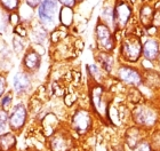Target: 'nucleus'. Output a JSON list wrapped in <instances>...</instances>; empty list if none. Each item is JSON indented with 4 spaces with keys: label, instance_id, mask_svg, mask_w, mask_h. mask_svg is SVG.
Returning <instances> with one entry per match:
<instances>
[{
    "label": "nucleus",
    "instance_id": "5",
    "mask_svg": "<svg viewBox=\"0 0 160 151\" xmlns=\"http://www.w3.org/2000/svg\"><path fill=\"white\" fill-rule=\"evenodd\" d=\"M90 105L97 117L108 120V112L110 108V100L108 98V92L102 84H94L89 91Z\"/></svg>",
    "mask_w": 160,
    "mask_h": 151
},
{
    "label": "nucleus",
    "instance_id": "15",
    "mask_svg": "<svg viewBox=\"0 0 160 151\" xmlns=\"http://www.w3.org/2000/svg\"><path fill=\"white\" fill-rule=\"evenodd\" d=\"M142 56L149 62L158 61L160 56V41L157 38L149 37L143 43V49H142Z\"/></svg>",
    "mask_w": 160,
    "mask_h": 151
},
{
    "label": "nucleus",
    "instance_id": "9",
    "mask_svg": "<svg viewBox=\"0 0 160 151\" xmlns=\"http://www.w3.org/2000/svg\"><path fill=\"white\" fill-rule=\"evenodd\" d=\"M116 77L120 83L130 87H138L144 81L141 71L128 64H120L116 70Z\"/></svg>",
    "mask_w": 160,
    "mask_h": 151
},
{
    "label": "nucleus",
    "instance_id": "10",
    "mask_svg": "<svg viewBox=\"0 0 160 151\" xmlns=\"http://www.w3.org/2000/svg\"><path fill=\"white\" fill-rule=\"evenodd\" d=\"M93 114L86 109H77L71 117V128L77 134L86 135L93 127Z\"/></svg>",
    "mask_w": 160,
    "mask_h": 151
},
{
    "label": "nucleus",
    "instance_id": "11",
    "mask_svg": "<svg viewBox=\"0 0 160 151\" xmlns=\"http://www.w3.org/2000/svg\"><path fill=\"white\" fill-rule=\"evenodd\" d=\"M132 118L137 125L149 127V126H153L156 124L158 114L157 111L150 105L137 103V105L132 111Z\"/></svg>",
    "mask_w": 160,
    "mask_h": 151
},
{
    "label": "nucleus",
    "instance_id": "25",
    "mask_svg": "<svg viewBox=\"0 0 160 151\" xmlns=\"http://www.w3.org/2000/svg\"><path fill=\"white\" fill-rule=\"evenodd\" d=\"M14 98H15V94L12 89L7 91L3 96L0 98V109H2L3 111L9 112V110L14 105Z\"/></svg>",
    "mask_w": 160,
    "mask_h": 151
},
{
    "label": "nucleus",
    "instance_id": "29",
    "mask_svg": "<svg viewBox=\"0 0 160 151\" xmlns=\"http://www.w3.org/2000/svg\"><path fill=\"white\" fill-rule=\"evenodd\" d=\"M60 3L61 6H68V7H72V8H76L77 9L78 3L77 0H57Z\"/></svg>",
    "mask_w": 160,
    "mask_h": 151
},
{
    "label": "nucleus",
    "instance_id": "8",
    "mask_svg": "<svg viewBox=\"0 0 160 151\" xmlns=\"http://www.w3.org/2000/svg\"><path fill=\"white\" fill-rule=\"evenodd\" d=\"M33 87V76L24 70H18L12 78V91L15 96L24 98L27 96Z\"/></svg>",
    "mask_w": 160,
    "mask_h": 151
},
{
    "label": "nucleus",
    "instance_id": "7",
    "mask_svg": "<svg viewBox=\"0 0 160 151\" xmlns=\"http://www.w3.org/2000/svg\"><path fill=\"white\" fill-rule=\"evenodd\" d=\"M40 47L41 46L30 45L21 58V69L31 73L32 76H34L40 70L42 64V53L39 52Z\"/></svg>",
    "mask_w": 160,
    "mask_h": 151
},
{
    "label": "nucleus",
    "instance_id": "34",
    "mask_svg": "<svg viewBox=\"0 0 160 151\" xmlns=\"http://www.w3.org/2000/svg\"><path fill=\"white\" fill-rule=\"evenodd\" d=\"M158 60H160V56H159V58H158Z\"/></svg>",
    "mask_w": 160,
    "mask_h": 151
},
{
    "label": "nucleus",
    "instance_id": "28",
    "mask_svg": "<svg viewBox=\"0 0 160 151\" xmlns=\"http://www.w3.org/2000/svg\"><path fill=\"white\" fill-rule=\"evenodd\" d=\"M8 91V81H7L6 74L0 72V98H2L3 94Z\"/></svg>",
    "mask_w": 160,
    "mask_h": 151
},
{
    "label": "nucleus",
    "instance_id": "6",
    "mask_svg": "<svg viewBox=\"0 0 160 151\" xmlns=\"http://www.w3.org/2000/svg\"><path fill=\"white\" fill-rule=\"evenodd\" d=\"M29 119V109L24 102H16L14 103L13 108L8 112V127L9 131L17 134L21 133L22 129Z\"/></svg>",
    "mask_w": 160,
    "mask_h": 151
},
{
    "label": "nucleus",
    "instance_id": "32",
    "mask_svg": "<svg viewBox=\"0 0 160 151\" xmlns=\"http://www.w3.org/2000/svg\"><path fill=\"white\" fill-rule=\"evenodd\" d=\"M85 1H86V0H77V3H78V6H79V5H82V3H85Z\"/></svg>",
    "mask_w": 160,
    "mask_h": 151
},
{
    "label": "nucleus",
    "instance_id": "31",
    "mask_svg": "<svg viewBox=\"0 0 160 151\" xmlns=\"http://www.w3.org/2000/svg\"><path fill=\"white\" fill-rule=\"evenodd\" d=\"M22 1H23V3L28 5L29 7H31V8L36 9V8L38 7V5H39L42 0H22Z\"/></svg>",
    "mask_w": 160,
    "mask_h": 151
},
{
    "label": "nucleus",
    "instance_id": "14",
    "mask_svg": "<svg viewBox=\"0 0 160 151\" xmlns=\"http://www.w3.org/2000/svg\"><path fill=\"white\" fill-rule=\"evenodd\" d=\"M49 148L52 151H70L72 148V138L67 132H55L49 138Z\"/></svg>",
    "mask_w": 160,
    "mask_h": 151
},
{
    "label": "nucleus",
    "instance_id": "24",
    "mask_svg": "<svg viewBox=\"0 0 160 151\" xmlns=\"http://www.w3.org/2000/svg\"><path fill=\"white\" fill-rule=\"evenodd\" d=\"M126 141L130 148L135 149L138 143L141 142V131L138 128H128L126 132Z\"/></svg>",
    "mask_w": 160,
    "mask_h": 151
},
{
    "label": "nucleus",
    "instance_id": "33",
    "mask_svg": "<svg viewBox=\"0 0 160 151\" xmlns=\"http://www.w3.org/2000/svg\"><path fill=\"white\" fill-rule=\"evenodd\" d=\"M147 1H153V0H141L140 3H147Z\"/></svg>",
    "mask_w": 160,
    "mask_h": 151
},
{
    "label": "nucleus",
    "instance_id": "17",
    "mask_svg": "<svg viewBox=\"0 0 160 151\" xmlns=\"http://www.w3.org/2000/svg\"><path fill=\"white\" fill-rule=\"evenodd\" d=\"M76 8L68 6H61L60 13H58V22H60V27L64 29H71L73 27L74 21H76Z\"/></svg>",
    "mask_w": 160,
    "mask_h": 151
},
{
    "label": "nucleus",
    "instance_id": "2",
    "mask_svg": "<svg viewBox=\"0 0 160 151\" xmlns=\"http://www.w3.org/2000/svg\"><path fill=\"white\" fill-rule=\"evenodd\" d=\"M143 43L142 37L133 32H125L119 46V54L121 60L127 63H136L142 56Z\"/></svg>",
    "mask_w": 160,
    "mask_h": 151
},
{
    "label": "nucleus",
    "instance_id": "26",
    "mask_svg": "<svg viewBox=\"0 0 160 151\" xmlns=\"http://www.w3.org/2000/svg\"><path fill=\"white\" fill-rule=\"evenodd\" d=\"M22 3H23L22 0H0V7L2 9L7 10L8 13L18 12Z\"/></svg>",
    "mask_w": 160,
    "mask_h": 151
},
{
    "label": "nucleus",
    "instance_id": "22",
    "mask_svg": "<svg viewBox=\"0 0 160 151\" xmlns=\"http://www.w3.org/2000/svg\"><path fill=\"white\" fill-rule=\"evenodd\" d=\"M18 14L21 16V22L30 27V24L36 20V9L29 7L25 3H22V6L18 9Z\"/></svg>",
    "mask_w": 160,
    "mask_h": 151
},
{
    "label": "nucleus",
    "instance_id": "23",
    "mask_svg": "<svg viewBox=\"0 0 160 151\" xmlns=\"http://www.w3.org/2000/svg\"><path fill=\"white\" fill-rule=\"evenodd\" d=\"M86 70H87L88 76H89V78H92V80L94 81V84H102L103 78H104L103 73H105V72L101 69L98 64L97 63L87 64Z\"/></svg>",
    "mask_w": 160,
    "mask_h": 151
},
{
    "label": "nucleus",
    "instance_id": "18",
    "mask_svg": "<svg viewBox=\"0 0 160 151\" xmlns=\"http://www.w3.org/2000/svg\"><path fill=\"white\" fill-rule=\"evenodd\" d=\"M113 1L114 0H104L103 5L101 7L100 15H98V20H101L103 23L113 30L114 21H113Z\"/></svg>",
    "mask_w": 160,
    "mask_h": 151
},
{
    "label": "nucleus",
    "instance_id": "13",
    "mask_svg": "<svg viewBox=\"0 0 160 151\" xmlns=\"http://www.w3.org/2000/svg\"><path fill=\"white\" fill-rule=\"evenodd\" d=\"M154 13H156L154 1H147V3H140L138 9H137V21H138V24L145 31H148L152 27Z\"/></svg>",
    "mask_w": 160,
    "mask_h": 151
},
{
    "label": "nucleus",
    "instance_id": "21",
    "mask_svg": "<svg viewBox=\"0 0 160 151\" xmlns=\"http://www.w3.org/2000/svg\"><path fill=\"white\" fill-rule=\"evenodd\" d=\"M13 27L10 24V13L0 7V37H5L12 32Z\"/></svg>",
    "mask_w": 160,
    "mask_h": 151
},
{
    "label": "nucleus",
    "instance_id": "4",
    "mask_svg": "<svg viewBox=\"0 0 160 151\" xmlns=\"http://www.w3.org/2000/svg\"><path fill=\"white\" fill-rule=\"evenodd\" d=\"M94 38H95V45L97 50L113 53L114 49L117 48L118 39L114 31L98 18L94 28Z\"/></svg>",
    "mask_w": 160,
    "mask_h": 151
},
{
    "label": "nucleus",
    "instance_id": "1",
    "mask_svg": "<svg viewBox=\"0 0 160 151\" xmlns=\"http://www.w3.org/2000/svg\"><path fill=\"white\" fill-rule=\"evenodd\" d=\"M61 5L57 0H42L36 8V21L47 30L53 31L60 27L58 13Z\"/></svg>",
    "mask_w": 160,
    "mask_h": 151
},
{
    "label": "nucleus",
    "instance_id": "30",
    "mask_svg": "<svg viewBox=\"0 0 160 151\" xmlns=\"http://www.w3.org/2000/svg\"><path fill=\"white\" fill-rule=\"evenodd\" d=\"M135 151H151V145L148 142H140L135 147Z\"/></svg>",
    "mask_w": 160,
    "mask_h": 151
},
{
    "label": "nucleus",
    "instance_id": "27",
    "mask_svg": "<svg viewBox=\"0 0 160 151\" xmlns=\"http://www.w3.org/2000/svg\"><path fill=\"white\" fill-rule=\"evenodd\" d=\"M9 131L8 127V112L0 109V135Z\"/></svg>",
    "mask_w": 160,
    "mask_h": 151
},
{
    "label": "nucleus",
    "instance_id": "19",
    "mask_svg": "<svg viewBox=\"0 0 160 151\" xmlns=\"http://www.w3.org/2000/svg\"><path fill=\"white\" fill-rule=\"evenodd\" d=\"M10 44H12V49L16 55H23V53L27 50V48L30 46V43L28 40V38L21 37L18 34L13 33L12 32V39H10Z\"/></svg>",
    "mask_w": 160,
    "mask_h": 151
},
{
    "label": "nucleus",
    "instance_id": "16",
    "mask_svg": "<svg viewBox=\"0 0 160 151\" xmlns=\"http://www.w3.org/2000/svg\"><path fill=\"white\" fill-rule=\"evenodd\" d=\"M95 60H96V63L100 65V68L105 73L112 74L114 67H116V60H114L113 53L97 50V53L95 54Z\"/></svg>",
    "mask_w": 160,
    "mask_h": 151
},
{
    "label": "nucleus",
    "instance_id": "3",
    "mask_svg": "<svg viewBox=\"0 0 160 151\" xmlns=\"http://www.w3.org/2000/svg\"><path fill=\"white\" fill-rule=\"evenodd\" d=\"M113 14V31L117 37L118 33L125 32L133 22L135 16L133 3L129 0H114Z\"/></svg>",
    "mask_w": 160,
    "mask_h": 151
},
{
    "label": "nucleus",
    "instance_id": "20",
    "mask_svg": "<svg viewBox=\"0 0 160 151\" xmlns=\"http://www.w3.org/2000/svg\"><path fill=\"white\" fill-rule=\"evenodd\" d=\"M16 143V135L12 131H7L0 135V151H14Z\"/></svg>",
    "mask_w": 160,
    "mask_h": 151
},
{
    "label": "nucleus",
    "instance_id": "12",
    "mask_svg": "<svg viewBox=\"0 0 160 151\" xmlns=\"http://www.w3.org/2000/svg\"><path fill=\"white\" fill-rule=\"evenodd\" d=\"M50 32L46 28L41 25L38 21L34 20L29 27V34H28V40L32 46H41L45 47L46 44L49 41Z\"/></svg>",
    "mask_w": 160,
    "mask_h": 151
}]
</instances>
